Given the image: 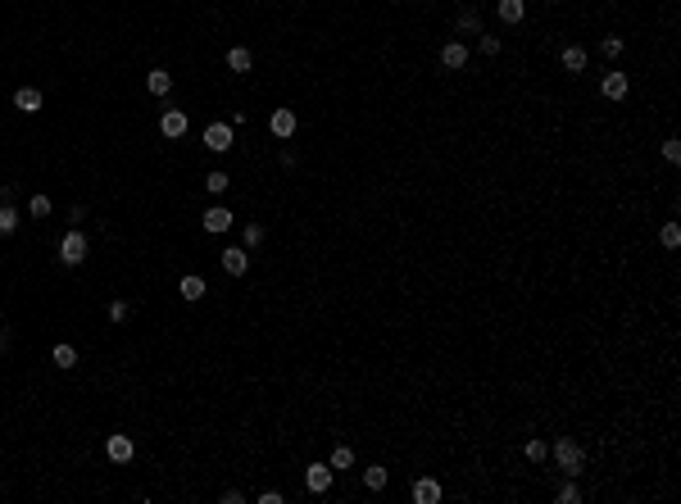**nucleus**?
<instances>
[{
	"label": "nucleus",
	"mask_w": 681,
	"mask_h": 504,
	"mask_svg": "<svg viewBox=\"0 0 681 504\" xmlns=\"http://www.w3.org/2000/svg\"><path fill=\"white\" fill-rule=\"evenodd\" d=\"M550 459L559 463L563 477H581V468H586V450H581L577 436H559V441L550 446Z\"/></svg>",
	"instance_id": "obj_1"
},
{
	"label": "nucleus",
	"mask_w": 681,
	"mask_h": 504,
	"mask_svg": "<svg viewBox=\"0 0 681 504\" xmlns=\"http://www.w3.org/2000/svg\"><path fill=\"white\" fill-rule=\"evenodd\" d=\"M59 264H64V268L86 264V237H82L78 227H68V232H64V241H59Z\"/></svg>",
	"instance_id": "obj_2"
},
{
	"label": "nucleus",
	"mask_w": 681,
	"mask_h": 504,
	"mask_svg": "<svg viewBox=\"0 0 681 504\" xmlns=\"http://www.w3.org/2000/svg\"><path fill=\"white\" fill-rule=\"evenodd\" d=\"M600 96H604V101H613V105H623L627 96H631V78H627L623 68H609V73L600 78Z\"/></svg>",
	"instance_id": "obj_3"
},
{
	"label": "nucleus",
	"mask_w": 681,
	"mask_h": 504,
	"mask_svg": "<svg viewBox=\"0 0 681 504\" xmlns=\"http://www.w3.org/2000/svg\"><path fill=\"white\" fill-rule=\"evenodd\" d=\"M436 59H441V68L464 73V68H468V59H473V51H468V41H445L441 51H436Z\"/></svg>",
	"instance_id": "obj_4"
},
{
	"label": "nucleus",
	"mask_w": 681,
	"mask_h": 504,
	"mask_svg": "<svg viewBox=\"0 0 681 504\" xmlns=\"http://www.w3.org/2000/svg\"><path fill=\"white\" fill-rule=\"evenodd\" d=\"M332 477H337L332 463H309V468H304V490H309V495H327Z\"/></svg>",
	"instance_id": "obj_5"
},
{
	"label": "nucleus",
	"mask_w": 681,
	"mask_h": 504,
	"mask_svg": "<svg viewBox=\"0 0 681 504\" xmlns=\"http://www.w3.org/2000/svg\"><path fill=\"white\" fill-rule=\"evenodd\" d=\"M232 145H237V137H232V123H209V128H205V150L227 155Z\"/></svg>",
	"instance_id": "obj_6"
},
{
	"label": "nucleus",
	"mask_w": 681,
	"mask_h": 504,
	"mask_svg": "<svg viewBox=\"0 0 681 504\" xmlns=\"http://www.w3.org/2000/svg\"><path fill=\"white\" fill-rule=\"evenodd\" d=\"M559 64H563V73H573V78H586V68H590V55H586V46L568 41V46H563V55H559Z\"/></svg>",
	"instance_id": "obj_7"
},
{
	"label": "nucleus",
	"mask_w": 681,
	"mask_h": 504,
	"mask_svg": "<svg viewBox=\"0 0 681 504\" xmlns=\"http://www.w3.org/2000/svg\"><path fill=\"white\" fill-rule=\"evenodd\" d=\"M159 132H164L168 141L187 137V109H173V105H164V114H159Z\"/></svg>",
	"instance_id": "obj_8"
},
{
	"label": "nucleus",
	"mask_w": 681,
	"mask_h": 504,
	"mask_svg": "<svg viewBox=\"0 0 681 504\" xmlns=\"http://www.w3.org/2000/svg\"><path fill=\"white\" fill-rule=\"evenodd\" d=\"M295 128H300V114H295V109H272V114H268V132H272V137L287 141V137H295Z\"/></svg>",
	"instance_id": "obj_9"
},
{
	"label": "nucleus",
	"mask_w": 681,
	"mask_h": 504,
	"mask_svg": "<svg viewBox=\"0 0 681 504\" xmlns=\"http://www.w3.org/2000/svg\"><path fill=\"white\" fill-rule=\"evenodd\" d=\"M222 273H227V277H245V273H250V250H245V245H227V250H222Z\"/></svg>",
	"instance_id": "obj_10"
},
{
	"label": "nucleus",
	"mask_w": 681,
	"mask_h": 504,
	"mask_svg": "<svg viewBox=\"0 0 681 504\" xmlns=\"http://www.w3.org/2000/svg\"><path fill=\"white\" fill-rule=\"evenodd\" d=\"M409 495H414V504H436L445 495V486H441V477H418Z\"/></svg>",
	"instance_id": "obj_11"
},
{
	"label": "nucleus",
	"mask_w": 681,
	"mask_h": 504,
	"mask_svg": "<svg viewBox=\"0 0 681 504\" xmlns=\"http://www.w3.org/2000/svg\"><path fill=\"white\" fill-rule=\"evenodd\" d=\"M105 454H109V463H132L136 459V441L132 436H109L105 441Z\"/></svg>",
	"instance_id": "obj_12"
},
{
	"label": "nucleus",
	"mask_w": 681,
	"mask_h": 504,
	"mask_svg": "<svg viewBox=\"0 0 681 504\" xmlns=\"http://www.w3.org/2000/svg\"><path fill=\"white\" fill-rule=\"evenodd\" d=\"M200 223H205V232H214V237H218V232H227V227H232V209L214 205V209H205V214H200Z\"/></svg>",
	"instance_id": "obj_13"
},
{
	"label": "nucleus",
	"mask_w": 681,
	"mask_h": 504,
	"mask_svg": "<svg viewBox=\"0 0 681 504\" xmlns=\"http://www.w3.org/2000/svg\"><path fill=\"white\" fill-rule=\"evenodd\" d=\"M495 14H500V23H523L527 19V0H495Z\"/></svg>",
	"instance_id": "obj_14"
},
{
	"label": "nucleus",
	"mask_w": 681,
	"mask_h": 504,
	"mask_svg": "<svg viewBox=\"0 0 681 504\" xmlns=\"http://www.w3.org/2000/svg\"><path fill=\"white\" fill-rule=\"evenodd\" d=\"M145 91L164 101V96L173 91V73H168V68H150V73H145Z\"/></svg>",
	"instance_id": "obj_15"
},
{
	"label": "nucleus",
	"mask_w": 681,
	"mask_h": 504,
	"mask_svg": "<svg viewBox=\"0 0 681 504\" xmlns=\"http://www.w3.org/2000/svg\"><path fill=\"white\" fill-rule=\"evenodd\" d=\"M41 105L46 101H41V91H36V87H19L14 91V109H19V114H36Z\"/></svg>",
	"instance_id": "obj_16"
},
{
	"label": "nucleus",
	"mask_w": 681,
	"mask_h": 504,
	"mask_svg": "<svg viewBox=\"0 0 681 504\" xmlns=\"http://www.w3.org/2000/svg\"><path fill=\"white\" fill-rule=\"evenodd\" d=\"M227 68L232 73H250L255 68V51H250V46H232V51H227Z\"/></svg>",
	"instance_id": "obj_17"
},
{
	"label": "nucleus",
	"mask_w": 681,
	"mask_h": 504,
	"mask_svg": "<svg viewBox=\"0 0 681 504\" xmlns=\"http://www.w3.org/2000/svg\"><path fill=\"white\" fill-rule=\"evenodd\" d=\"M178 291H182V300H187V304H195V300H205V291H209V287H205V277L187 273V277L178 282Z\"/></svg>",
	"instance_id": "obj_18"
},
{
	"label": "nucleus",
	"mask_w": 681,
	"mask_h": 504,
	"mask_svg": "<svg viewBox=\"0 0 681 504\" xmlns=\"http://www.w3.org/2000/svg\"><path fill=\"white\" fill-rule=\"evenodd\" d=\"M386 482H391V468H382V463H368L364 468V486L368 490H386Z\"/></svg>",
	"instance_id": "obj_19"
},
{
	"label": "nucleus",
	"mask_w": 681,
	"mask_h": 504,
	"mask_svg": "<svg viewBox=\"0 0 681 504\" xmlns=\"http://www.w3.org/2000/svg\"><path fill=\"white\" fill-rule=\"evenodd\" d=\"M51 359H55V368H64V373H68V368H78V350H73L68 341H59V346L51 350Z\"/></svg>",
	"instance_id": "obj_20"
},
{
	"label": "nucleus",
	"mask_w": 681,
	"mask_h": 504,
	"mask_svg": "<svg viewBox=\"0 0 681 504\" xmlns=\"http://www.w3.org/2000/svg\"><path fill=\"white\" fill-rule=\"evenodd\" d=\"M523 454H527V463H545V459H550V446H545L541 436H527V446H523Z\"/></svg>",
	"instance_id": "obj_21"
},
{
	"label": "nucleus",
	"mask_w": 681,
	"mask_h": 504,
	"mask_svg": "<svg viewBox=\"0 0 681 504\" xmlns=\"http://www.w3.org/2000/svg\"><path fill=\"white\" fill-rule=\"evenodd\" d=\"M477 51L486 55V59H495V55L504 51V41H500V36H495V32H477Z\"/></svg>",
	"instance_id": "obj_22"
},
{
	"label": "nucleus",
	"mask_w": 681,
	"mask_h": 504,
	"mask_svg": "<svg viewBox=\"0 0 681 504\" xmlns=\"http://www.w3.org/2000/svg\"><path fill=\"white\" fill-rule=\"evenodd\" d=\"M327 463H332V468H337V473L354 468V446H337V450H332V459H327Z\"/></svg>",
	"instance_id": "obj_23"
},
{
	"label": "nucleus",
	"mask_w": 681,
	"mask_h": 504,
	"mask_svg": "<svg viewBox=\"0 0 681 504\" xmlns=\"http://www.w3.org/2000/svg\"><path fill=\"white\" fill-rule=\"evenodd\" d=\"M623 51H627V36H618V32H613V36H604V41H600V55H604V59H618Z\"/></svg>",
	"instance_id": "obj_24"
},
{
	"label": "nucleus",
	"mask_w": 681,
	"mask_h": 504,
	"mask_svg": "<svg viewBox=\"0 0 681 504\" xmlns=\"http://www.w3.org/2000/svg\"><path fill=\"white\" fill-rule=\"evenodd\" d=\"M659 245H663V250H677V245H681V227L677 223H663L659 227Z\"/></svg>",
	"instance_id": "obj_25"
},
{
	"label": "nucleus",
	"mask_w": 681,
	"mask_h": 504,
	"mask_svg": "<svg viewBox=\"0 0 681 504\" xmlns=\"http://www.w3.org/2000/svg\"><path fill=\"white\" fill-rule=\"evenodd\" d=\"M51 209H55V205H51V195L32 191V200H28V214H32V218H46V214H51Z\"/></svg>",
	"instance_id": "obj_26"
},
{
	"label": "nucleus",
	"mask_w": 681,
	"mask_h": 504,
	"mask_svg": "<svg viewBox=\"0 0 681 504\" xmlns=\"http://www.w3.org/2000/svg\"><path fill=\"white\" fill-rule=\"evenodd\" d=\"M14 227H19V209L14 205H0V237H9Z\"/></svg>",
	"instance_id": "obj_27"
},
{
	"label": "nucleus",
	"mask_w": 681,
	"mask_h": 504,
	"mask_svg": "<svg viewBox=\"0 0 681 504\" xmlns=\"http://www.w3.org/2000/svg\"><path fill=\"white\" fill-rule=\"evenodd\" d=\"M227 187H232V178H227V173H222V168H214V173H209V178H205V191H214V195H222V191H227Z\"/></svg>",
	"instance_id": "obj_28"
},
{
	"label": "nucleus",
	"mask_w": 681,
	"mask_h": 504,
	"mask_svg": "<svg viewBox=\"0 0 681 504\" xmlns=\"http://www.w3.org/2000/svg\"><path fill=\"white\" fill-rule=\"evenodd\" d=\"M459 32H481V14H477V5H473V9H459Z\"/></svg>",
	"instance_id": "obj_29"
},
{
	"label": "nucleus",
	"mask_w": 681,
	"mask_h": 504,
	"mask_svg": "<svg viewBox=\"0 0 681 504\" xmlns=\"http://www.w3.org/2000/svg\"><path fill=\"white\" fill-rule=\"evenodd\" d=\"M659 155H663L667 164L677 168V164H681V141H677V137H663V145H659Z\"/></svg>",
	"instance_id": "obj_30"
},
{
	"label": "nucleus",
	"mask_w": 681,
	"mask_h": 504,
	"mask_svg": "<svg viewBox=\"0 0 681 504\" xmlns=\"http://www.w3.org/2000/svg\"><path fill=\"white\" fill-rule=\"evenodd\" d=\"M554 500H559V504H581V486L577 482H563L559 490H554Z\"/></svg>",
	"instance_id": "obj_31"
},
{
	"label": "nucleus",
	"mask_w": 681,
	"mask_h": 504,
	"mask_svg": "<svg viewBox=\"0 0 681 504\" xmlns=\"http://www.w3.org/2000/svg\"><path fill=\"white\" fill-rule=\"evenodd\" d=\"M241 237H245V245H250V250H255V245H264V223H245Z\"/></svg>",
	"instance_id": "obj_32"
},
{
	"label": "nucleus",
	"mask_w": 681,
	"mask_h": 504,
	"mask_svg": "<svg viewBox=\"0 0 681 504\" xmlns=\"http://www.w3.org/2000/svg\"><path fill=\"white\" fill-rule=\"evenodd\" d=\"M109 323H128V300H109Z\"/></svg>",
	"instance_id": "obj_33"
},
{
	"label": "nucleus",
	"mask_w": 681,
	"mask_h": 504,
	"mask_svg": "<svg viewBox=\"0 0 681 504\" xmlns=\"http://www.w3.org/2000/svg\"><path fill=\"white\" fill-rule=\"evenodd\" d=\"M255 500H259V504H282V500H287V495H282V490H259V495H255Z\"/></svg>",
	"instance_id": "obj_34"
},
{
	"label": "nucleus",
	"mask_w": 681,
	"mask_h": 504,
	"mask_svg": "<svg viewBox=\"0 0 681 504\" xmlns=\"http://www.w3.org/2000/svg\"><path fill=\"white\" fill-rule=\"evenodd\" d=\"M5 350H9V331H0V354H5Z\"/></svg>",
	"instance_id": "obj_35"
}]
</instances>
